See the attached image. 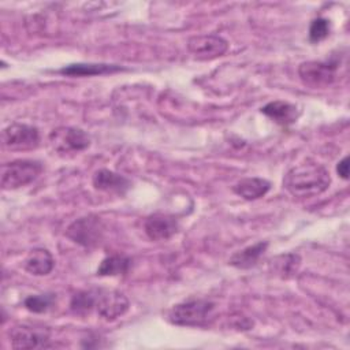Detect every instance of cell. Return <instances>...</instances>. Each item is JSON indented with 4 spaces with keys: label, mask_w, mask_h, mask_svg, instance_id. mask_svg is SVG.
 <instances>
[{
    "label": "cell",
    "mask_w": 350,
    "mask_h": 350,
    "mask_svg": "<svg viewBox=\"0 0 350 350\" xmlns=\"http://www.w3.org/2000/svg\"><path fill=\"white\" fill-rule=\"evenodd\" d=\"M331 185L328 170L316 161L294 165L283 178L284 189L297 198H312L324 193Z\"/></svg>",
    "instance_id": "6da1fadb"
},
{
    "label": "cell",
    "mask_w": 350,
    "mask_h": 350,
    "mask_svg": "<svg viewBox=\"0 0 350 350\" xmlns=\"http://www.w3.org/2000/svg\"><path fill=\"white\" fill-rule=\"evenodd\" d=\"M216 305L209 299L193 298L174 305L167 319L175 325L183 327H204L213 319Z\"/></svg>",
    "instance_id": "7a4b0ae2"
},
{
    "label": "cell",
    "mask_w": 350,
    "mask_h": 350,
    "mask_svg": "<svg viewBox=\"0 0 350 350\" xmlns=\"http://www.w3.org/2000/svg\"><path fill=\"white\" fill-rule=\"evenodd\" d=\"M42 172V164L37 160L19 159L1 167V189L15 190L23 187L38 178Z\"/></svg>",
    "instance_id": "3957f363"
},
{
    "label": "cell",
    "mask_w": 350,
    "mask_h": 350,
    "mask_svg": "<svg viewBox=\"0 0 350 350\" xmlns=\"http://www.w3.org/2000/svg\"><path fill=\"white\" fill-rule=\"evenodd\" d=\"M104 231L105 227L101 219L98 216L89 215L72 221L66 230V237L81 246L93 247L103 241Z\"/></svg>",
    "instance_id": "277c9868"
},
{
    "label": "cell",
    "mask_w": 350,
    "mask_h": 350,
    "mask_svg": "<svg viewBox=\"0 0 350 350\" xmlns=\"http://www.w3.org/2000/svg\"><path fill=\"white\" fill-rule=\"evenodd\" d=\"M339 62L331 60H309L304 62L298 67V75L301 81L310 88H327L336 79V71Z\"/></svg>",
    "instance_id": "5b68a950"
},
{
    "label": "cell",
    "mask_w": 350,
    "mask_h": 350,
    "mask_svg": "<svg viewBox=\"0 0 350 350\" xmlns=\"http://www.w3.org/2000/svg\"><path fill=\"white\" fill-rule=\"evenodd\" d=\"M51 148L59 154L78 153L90 145V137L82 129L60 126L48 135Z\"/></svg>",
    "instance_id": "8992f818"
},
{
    "label": "cell",
    "mask_w": 350,
    "mask_h": 350,
    "mask_svg": "<svg viewBox=\"0 0 350 350\" xmlns=\"http://www.w3.org/2000/svg\"><path fill=\"white\" fill-rule=\"evenodd\" d=\"M11 346L15 349L49 347L51 331L40 324H16L10 331Z\"/></svg>",
    "instance_id": "52a82bcc"
},
{
    "label": "cell",
    "mask_w": 350,
    "mask_h": 350,
    "mask_svg": "<svg viewBox=\"0 0 350 350\" xmlns=\"http://www.w3.org/2000/svg\"><path fill=\"white\" fill-rule=\"evenodd\" d=\"M3 145L11 150H30L40 144V131L36 126L11 123L3 130Z\"/></svg>",
    "instance_id": "ba28073f"
},
{
    "label": "cell",
    "mask_w": 350,
    "mask_h": 350,
    "mask_svg": "<svg viewBox=\"0 0 350 350\" xmlns=\"http://www.w3.org/2000/svg\"><path fill=\"white\" fill-rule=\"evenodd\" d=\"M187 51L197 60H213L228 51V42L216 34H200L187 40Z\"/></svg>",
    "instance_id": "9c48e42d"
},
{
    "label": "cell",
    "mask_w": 350,
    "mask_h": 350,
    "mask_svg": "<svg viewBox=\"0 0 350 350\" xmlns=\"http://www.w3.org/2000/svg\"><path fill=\"white\" fill-rule=\"evenodd\" d=\"M130 302L127 297L118 290H97L94 310L107 321H113L129 310Z\"/></svg>",
    "instance_id": "30bf717a"
},
{
    "label": "cell",
    "mask_w": 350,
    "mask_h": 350,
    "mask_svg": "<svg viewBox=\"0 0 350 350\" xmlns=\"http://www.w3.org/2000/svg\"><path fill=\"white\" fill-rule=\"evenodd\" d=\"M179 230L178 220L167 213H153L144 221V231L150 241L163 242L172 238Z\"/></svg>",
    "instance_id": "8fae6325"
},
{
    "label": "cell",
    "mask_w": 350,
    "mask_h": 350,
    "mask_svg": "<svg viewBox=\"0 0 350 350\" xmlns=\"http://www.w3.org/2000/svg\"><path fill=\"white\" fill-rule=\"evenodd\" d=\"M93 186L97 190L101 191H107V193H115V194H124L130 186L131 182L124 178L123 175H119L113 171H109L107 168H101L98 171L94 172L93 178H92Z\"/></svg>",
    "instance_id": "7c38bea8"
},
{
    "label": "cell",
    "mask_w": 350,
    "mask_h": 350,
    "mask_svg": "<svg viewBox=\"0 0 350 350\" xmlns=\"http://www.w3.org/2000/svg\"><path fill=\"white\" fill-rule=\"evenodd\" d=\"M261 113L268 116L271 120L280 126H288L297 122V119L301 115V111L295 104L282 101V100H275L268 104H265L261 108Z\"/></svg>",
    "instance_id": "4fadbf2b"
},
{
    "label": "cell",
    "mask_w": 350,
    "mask_h": 350,
    "mask_svg": "<svg viewBox=\"0 0 350 350\" xmlns=\"http://www.w3.org/2000/svg\"><path fill=\"white\" fill-rule=\"evenodd\" d=\"M124 70L126 68L122 66L108 64V63H74V64L62 67L60 70H57V72L67 77H93V75L113 74Z\"/></svg>",
    "instance_id": "5bb4252c"
},
{
    "label": "cell",
    "mask_w": 350,
    "mask_h": 350,
    "mask_svg": "<svg viewBox=\"0 0 350 350\" xmlns=\"http://www.w3.org/2000/svg\"><path fill=\"white\" fill-rule=\"evenodd\" d=\"M55 267V258L48 249L36 247L29 252L25 258V269L34 276H45L52 272Z\"/></svg>",
    "instance_id": "9a60e30c"
},
{
    "label": "cell",
    "mask_w": 350,
    "mask_h": 350,
    "mask_svg": "<svg viewBox=\"0 0 350 350\" xmlns=\"http://www.w3.org/2000/svg\"><path fill=\"white\" fill-rule=\"evenodd\" d=\"M271 189V183L267 179L252 176L243 178L232 186V191L246 201H254L264 197Z\"/></svg>",
    "instance_id": "2e32d148"
},
{
    "label": "cell",
    "mask_w": 350,
    "mask_h": 350,
    "mask_svg": "<svg viewBox=\"0 0 350 350\" xmlns=\"http://www.w3.org/2000/svg\"><path fill=\"white\" fill-rule=\"evenodd\" d=\"M267 247H268V242L260 241L254 245H250V246L234 253L230 257L228 264L238 269H249L258 262L260 257L265 253Z\"/></svg>",
    "instance_id": "e0dca14e"
},
{
    "label": "cell",
    "mask_w": 350,
    "mask_h": 350,
    "mask_svg": "<svg viewBox=\"0 0 350 350\" xmlns=\"http://www.w3.org/2000/svg\"><path fill=\"white\" fill-rule=\"evenodd\" d=\"M131 258L122 254H112L105 257L97 268L98 276H119L129 272Z\"/></svg>",
    "instance_id": "ac0fdd59"
},
{
    "label": "cell",
    "mask_w": 350,
    "mask_h": 350,
    "mask_svg": "<svg viewBox=\"0 0 350 350\" xmlns=\"http://www.w3.org/2000/svg\"><path fill=\"white\" fill-rule=\"evenodd\" d=\"M271 269L280 278L288 279L294 276L301 265V257L295 253H287L276 256L269 262Z\"/></svg>",
    "instance_id": "d6986e66"
},
{
    "label": "cell",
    "mask_w": 350,
    "mask_h": 350,
    "mask_svg": "<svg viewBox=\"0 0 350 350\" xmlns=\"http://www.w3.org/2000/svg\"><path fill=\"white\" fill-rule=\"evenodd\" d=\"M97 290H82L72 295L70 309L77 314H86L96 308Z\"/></svg>",
    "instance_id": "ffe728a7"
},
{
    "label": "cell",
    "mask_w": 350,
    "mask_h": 350,
    "mask_svg": "<svg viewBox=\"0 0 350 350\" xmlns=\"http://www.w3.org/2000/svg\"><path fill=\"white\" fill-rule=\"evenodd\" d=\"M56 301V295L52 293H45V294H36V295H29L23 301V306L33 313H44L49 310Z\"/></svg>",
    "instance_id": "44dd1931"
},
{
    "label": "cell",
    "mask_w": 350,
    "mask_h": 350,
    "mask_svg": "<svg viewBox=\"0 0 350 350\" xmlns=\"http://www.w3.org/2000/svg\"><path fill=\"white\" fill-rule=\"evenodd\" d=\"M331 31L329 21L325 18H314L309 26V41L313 44H317L328 37Z\"/></svg>",
    "instance_id": "7402d4cb"
},
{
    "label": "cell",
    "mask_w": 350,
    "mask_h": 350,
    "mask_svg": "<svg viewBox=\"0 0 350 350\" xmlns=\"http://www.w3.org/2000/svg\"><path fill=\"white\" fill-rule=\"evenodd\" d=\"M336 172H338V175H339L342 179H345V180L349 179V157H347V156H345V157L336 164Z\"/></svg>",
    "instance_id": "603a6c76"
}]
</instances>
